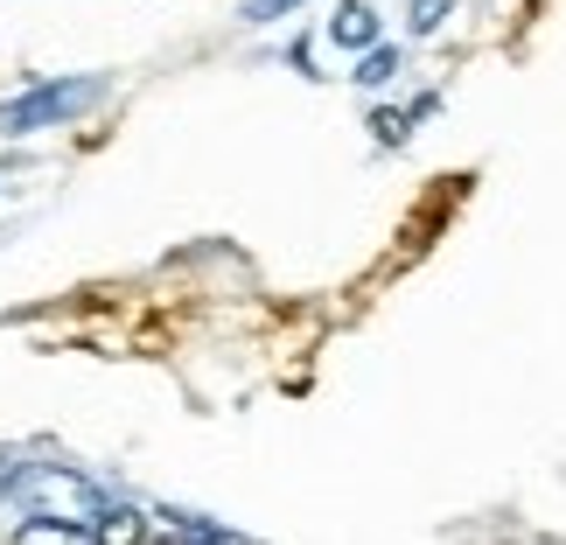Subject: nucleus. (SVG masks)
I'll return each mask as SVG.
<instances>
[{
	"mask_svg": "<svg viewBox=\"0 0 566 545\" xmlns=\"http://www.w3.org/2000/svg\"><path fill=\"white\" fill-rule=\"evenodd\" d=\"M8 483H14V469H0V490H8Z\"/></svg>",
	"mask_w": 566,
	"mask_h": 545,
	"instance_id": "nucleus-10",
	"label": "nucleus"
},
{
	"mask_svg": "<svg viewBox=\"0 0 566 545\" xmlns=\"http://www.w3.org/2000/svg\"><path fill=\"white\" fill-rule=\"evenodd\" d=\"M98 545H147V517L140 511H105L98 525H92Z\"/></svg>",
	"mask_w": 566,
	"mask_h": 545,
	"instance_id": "nucleus-4",
	"label": "nucleus"
},
{
	"mask_svg": "<svg viewBox=\"0 0 566 545\" xmlns=\"http://www.w3.org/2000/svg\"><path fill=\"white\" fill-rule=\"evenodd\" d=\"M391 71H399V50H385V42H378V50L357 63V84H364V92H371V84H385Z\"/></svg>",
	"mask_w": 566,
	"mask_h": 545,
	"instance_id": "nucleus-7",
	"label": "nucleus"
},
{
	"mask_svg": "<svg viewBox=\"0 0 566 545\" xmlns=\"http://www.w3.org/2000/svg\"><path fill=\"white\" fill-rule=\"evenodd\" d=\"M301 0H245V21H280V14H294Z\"/></svg>",
	"mask_w": 566,
	"mask_h": 545,
	"instance_id": "nucleus-9",
	"label": "nucleus"
},
{
	"mask_svg": "<svg viewBox=\"0 0 566 545\" xmlns=\"http://www.w3.org/2000/svg\"><path fill=\"white\" fill-rule=\"evenodd\" d=\"M14 545H98L84 525H50V517H29V525L14 532Z\"/></svg>",
	"mask_w": 566,
	"mask_h": 545,
	"instance_id": "nucleus-5",
	"label": "nucleus"
},
{
	"mask_svg": "<svg viewBox=\"0 0 566 545\" xmlns=\"http://www.w3.org/2000/svg\"><path fill=\"white\" fill-rule=\"evenodd\" d=\"M14 496H21L29 517H50V525H84V532H92L105 517V496L84 483V475H71V469H21Z\"/></svg>",
	"mask_w": 566,
	"mask_h": 545,
	"instance_id": "nucleus-1",
	"label": "nucleus"
},
{
	"mask_svg": "<svg viewBox=\"0 0 566 545\" xmlns=\"http://www.w3.org/2000/svg\"><path fill=\"white\" fill-rule=\"evenodd\" d=\"M105 98V84L98 77H56V84H35V92H21L0 105V134H35V126H56V119H71L84 113V105H98Z\"/></svg>",
	"mask_w": 566,
	"mask_h": 545,
	"instance_id": "nucleus-2",
	"label": "nucleus"
},
{
	"mask_svg": "<svg viewBox=\"0 0 566 545\" xmlns=\"http://www.w3.org/2000/svg\"><path fill=\"white\" fill-rule=\"evenodd\" d=\"M448 8H454V0H412V14H406V21H412V35H433Z\"/></svg>",
	"mask_w": 566,
	"mask_h": 545,
	"instance_id": "nucleus-8",
	"label": "nucleus"
},
{
	"mask_svg": "<svg viewBox=\"0 0 566 545\" xmlns=\"http://www.w3.org/2000/svg\"><path fill=\"white\" fill-rule=\"evenodd\" d=\"M427 113H433V98H412V105H391V113H378V119H371V134H378L385 147H399V140H406V126H412V119H427Z\"/></svg>",
	"mask_w": 566,
	"mask_h": 545,
	"instance_id": "nucleus-6",
	"label": "nucleus"
},
{
	"mask_svg": "<svg viewBox=\"0 0 566 545\" xmlns=\"http://www.w3.org/2000/svg\"><path fill=\"white\" fill-rule=\"evenodd\" d=\"M329 35L343 42V50H378V8H371V0H343L336 21H329Z\"/></svg>",
	"mask_w": 566,
	"mask_h": 545,
	"instance_id": "nucleus-3",
	"label": "nucleus"
}]
</instances>
